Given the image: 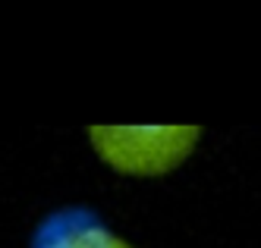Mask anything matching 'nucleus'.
Returning <instances> with one entry per match:
<instances>
[{"mask_svg": "<svg viewBox=\"0 0 261 248\" xmlns=\"http://www.w3.org/2000/svg\"><path fill=\"white\" fill-rule=\"evenodd\" d=\"M98 157L120 173L129 176H164L179 167L195 151L201 129L198 126H123V123H98L88 129Z\"/></svg>", "mask_w": 261, "mask_h": 248, "instance_id": "obj_1", "label": "nucleus"}, {"mask_svg": "<svg viewBox=\"0 0 261 248\" xmlns=\"http://www.w3.org/2000/svg\"><path fill=\"white\" fill-rule=\"evenodd\" d=\"M32 248H133L88 207H63L47 214L32 236Z\"/></svg>", "mask_w": 261, "mask_h": 248, "instance_id": "obj_2", "label": "nucleus"}]
</instances>
